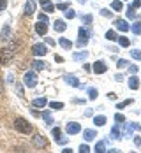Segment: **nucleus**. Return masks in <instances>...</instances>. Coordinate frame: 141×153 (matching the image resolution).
<instances>
[{
    "label": "nucleus",
    "instance_id": "nucleus-18",
    "mask_svg": "<svg viewBox=\"0 0 141 153\" xmlns=\"http://www.w3.org/2000/svg\"><path fill=\"white\" fill-rule=\"evenodd\" d=\"M41 118L46 122V125H53V116H51V111L43 109V111H41Z\"/></svg>",
    "mask_w": 141,
    "mask_h": 153
},
{
    "label": "nucleus",
    "instance_id": "nucleus-32",
    "mask_svg": "<svg viewBox=\"0 0 141 153\" xmlns=\"http://www.w3.org/2000/svg\"><path fill=\"white\" fill-rule=\"evenodd\" d=\"M48 106L53 111H60V109H63V102H48Z\"/></svg>",
    "mask_w": 141,
    "mask_h": 153
},
{
    "label": "nucleus",
    "instance_id": "nucleus-40",
    "mask_svg": "<svg viewBox=\"0 0 141 153\" xmlns=\"http://www.w3.org/2000/svg\"><path fill=\"white\" fill-rule=\"evenodd\" d=\"M115 122L118 123V125H122V123H125V116H124L122 113H116V114H115Z\"/></svg>",
    "mask_w": 141,
    "mask_h": 153
},
{
    "label": "nucleus",
    "instance_id": "nucleus-3",
    "mask_svg": "<svg viewBox=\"0 0 141 153\" xmlns=\"http://www.w3.org/2000/svg\"><path fill=\"white\" fill-rule=\"evenodd\" d=\"M37 83H39V79H37V72H35V71L25 72V76H23V85H25L27 88H35Z\"/></svg>",
    "mask_w": 141,
    "mask_h": 153
},
{
    "label": "nucleus",
    "instance_id": "nucleus-61",
    "mask_svg": "<svg viewBox=\"0 0 141 153\" xmlns=\"http://www.w3.org/2000/svg\"><path fill=\"white\" fill-rule=\"evenodd\" d=\"M122 2H125V0H122ZM127 2H129V0H127Z\"/></svg>",
    "mask_w": 141,
    "mask_h": 153
},
{
    "label": "nucleus",
    "instance_id": "nucleus-13",
    "mask_svg": "<svg viewBox=\"0 0 141 153\" xmlns=\"http://www.w3.org/2000/svg\"><path fill=\"white\" fill-rule=\"evenodd\" d=\"M35 32H37V35L44 37V35L48 33V23H44V21H37V23H35Z\"/></svg>",
    "mask_w": 141,
    "mask_h": 153
},
{
    "label": "nucleus",
    "instance_id": "nucleus-45",
    "mask_svg": "<svg viewBox=\"0 0 141 153\" xmlns=\"http://www.w3.org/2000/svg\"><path fill=\"white\" fill-rule=\"evenodd\" d=\"M39 21H44V23H48V21H49L46 13H39Z\"/></svg>",
    "mask_w": 141,
    "mask_h": 153
},
{
    "label": "nucleus",
    "instance_id": "nucleus-7",
    "mask_svg": "<svg viewBox=\"0 0 141 153\" xmlns=\"http://www.w3.org/2000/svg\"><path fill=\"white\" fill-rule=\"evenodd\" d=\"M92 71H94L95 74H104V72L108 71V65H106L104 60H97V62L92 63Z\"/></svg>",
    "mask_w": 141,
    "mask_h": 153
},
{
    "label": "nucleus",
    "instance_id": "nucleus-49",
    "mask_svg": "<svg viewBox=\"0 0 141 153\" xmlns=\"http://www.w3.org/2000/svg\"><path fill=\"white\" fill-rule=\"evenodd\" d=\"M83 69H85V71H87V72H90V71H92V65H90V63H87V62H85V63H83Z\"/></svg>",
    "mask_w": 141,
    "mask_h": 153
},
{
    "label": "nucleus",
    "instance_id": "nucleus-24",
    "mask_svg": "<svg viewBox=\"0 0 141 153\" xmlns=\"http://www.w3.org/2000/svg\"><path fill=\"white\" fill-rule=\"evenodd\" d=\"M125 14H127V19H136V9H134V5H132V4H131V5H127Z\"/></svg>",
    "mask_w": 141,
    "mask_h": 153
},
{
    "label": "nucleus",
    "instance_id": "nucleus-35",
    "mask_svg": "<svg viewBox=\"0 0 141 153\" xmlns=\"http://www.w3.org/2000/svg\"><path fill=\"white\" fill-rule=\"evenodd\" d=\"M131 30H132V33H134V35H141V21L134 23V25L131 27Z\"/></svg>",
    "mask_w": 141,
    "mask_h": 153
},
{
    "label": "nucleus",
    "instance_id": "nucleus-10",
    "mask_svg": "<svg viewBox=\"0 0 141 153\" xmlns=\"http://www.w3.org/2000/svg\"><path fill=\"white\" fill-rule=\"evenodd\" d=\"M63 81H65L67 85L74 86V88H79V85H81L78 81V76H76V74H63Z\"/></svg>",
    "mask_w": 141,
    "mask_h": 153
},
{
    "label": "nucleus",
    "instance_id": "nucleus-56",
    "mask_svg": "<svg viewBox=\"0 0 141 153\" xmlns=\"http://www.w3.org/2000/svg\"><path fill=\"white\" fill-rule=\"evenodd\" d=\"M71 152H72L71 148H63V150H62V153H71Z\"/></svg>",
    "mask_w": 141,
    "mask_h": 153
},
{
    "label": "nucleus",
    "instance_id": "nucleus-5",
    "mask_svg": "<svg viewBox=\"0 0 141 153\" xmlns=\"http://www.w3.org/2000/svg\"><path fill=\"white\" fill-rule=\"evenodd\" d=\"M32 53H34L35 56H44V55L48 53L46 42H35V44L32 46Z\"/></svg>",
    "mask_w": 141,
    "mask_h": 153
},
{
    "label": "nucleus",
    "instance_id": "nucleus-59",
    "mask_svg": "<svg viewBox=\"0 0 141 153\" xmlns=\"http://www.w3.org/2000/svg\"><path fill=\"white\" fill-rule=\"evenodd\" d=\"M138 128H140V130H141V125H138Z\"/></svg>",
    "mask_w": 141,
    "mask_h": 153
},
{
    "label": "nucleus",
    "instance_id": "nucleus-37",
    "mask_svg": "<svg viewBox=\"0 0 141 153\" xmlns=\"http://www.w3.org/2000/svg\"><path fill=\"white\" fill-rule=\"evenodd\" d=\"M131 56H132L134 60L141 62V49H131Z\"/></svg>",
    "mask_w": 141,
    "mask_h": 153
},
{
    "label": "nucleus",
    "instance_id": "nucleus-36",
    "mask_svg": "<svg viewBox=\"0 0 141 153\" xmlns=\"http://www.w3.org/2000/svg\"><path fill=\"white\" fill-rule=\"evenodd\" d=\"M43 11H44L46 14H49V13H53V11H55V5H53L51 2H48V4H44V5H43Z\"/></svg>",
    "mask_w": 141,
    "mask_h": 153
},
{
    "label": "nucleus",
    "instance_id": "nucleus-22",
    "mask_svg": "<svg viewBox=\"0 0 141 153\" xmlns=\"http://www.w3.org/2000/svg\"><path fill=\"white\" fill-rule=\"evenodd\" d=\"M111 9H113L115 13L124 11V4H122V0H113V2H111Z\"/></svg>",
    "mask_w": 141,
    "mask_h": 153
},
{
    "label": "nucleus",
    "instance_id": "nucleus-44",
    "mask_svg": "<svg viewBox=\"0 0 141 153\" xmlns=\"http://www.w3.org/2000/svg\"><path fill=\"white\" fill-rule=\"evenodd\" d=\"M78 152H81V153H88V152H90V148H88V144H87V143H83V144L79 146Z\"/></svg>",
    "mask_w": 141,
    "mask_h": 153
},
{
    "label": "nucleus",
    "instance_id": "nucleus-42",
    "mask_svg": "<svg viewBox=\"0 0 141 153\" xmlns=\"http://www.w3.org/2000/svg\"><path fill=\"white\" fill-rule=\"evenodd\" d=\"M92 21H94V16H92V14H87V16H83V23H85V25H90Z\"/></svg>",
    "mask_w": 141,
    "mask_h": 153
},
{
    "label": "nucleus",
    "instance_id": "nucleus-55",
    "mask_svg": "<svg viewBox=\"0 0 141 153\" xmlns=\"http://www.w3.org/2000/svg\"><path fill=\"white\" fill-rule=\"evenodd\" d=\"M85 116H92V109H87L85 111Z\"/></svg>",
    "mask_w": 141,
    "mask_h": 153
},
{
    "label": "nucleus",
    "instance_id": "nucleus-12",
    "mask_svg": "<svg viewBox=\"0 0 141 153\" xmlns=\"http://www.w3.org/2000/svg\"><path fill=\"white\" fill-rule=\"evenodd\" d=\"M0 39L5 41V42L11 39V25H9V23H5V25L2 27V30H0Z\"/></svg>",
    "mask_w": 141,
    "mask_h": 153
},
{
    "label": "nucleus",
    "instance_id": "nucleus-39",
    "mask_svg": "<svg viewBox=\"0 0 141 153\" xmlns=\"http://www.w3.org/2000/svg\"><path fill=\"white\" fill-rule=\"evenodd\" d=\"M116 67H118V69H127V67H129V62H127L125 58H120V60L116 62Z\"/></svg>",
    "mask_w": 141,
    "mask_h": 153
},
{
    "label": "nucleus",
    "instance_id": "nucleus-16",
    "mask_svg": "<svg viewBox=\"0 0 141 153\" xmlns=\"http://www.w3.org/2000/svg\"><path fill=\"white\" fill-rule=\"evenodd\" d=\"M48 106V99L46 97H37V99H34L32 100V107H39V109H43V107Z\"/></svg>",
    "mask_w": 141,
    "mask_h": 153
},
{
    "label": "nucleus",
    "instance_id": "nucleus-8",
    "mask_svg": "<svg viewBox=\"0 0 141 153\" xmlns=\"http://www.w3.org/2000/svg\"><path fill=\"white\" fill-rule=\"evenodd\" d=\"M113 23H115V27H116V30L124 32V33H127V32L131 30V25L127 23V19H122V18H118V19H115Z\"/></svg>",
    "mask_w": 141,
    "mask_h": 153
},
{
    "label": "nucleus",
    "instance_id": "nucleus-47",
    "mask_svg": "<svg viewBox=\"0 0 141 153\" xmlns=\"http://www.w3.org/2000/svg\"><path fill=\"white\" fill-rule=\"evenodd\" d=\"M7 9V0H0V13Z\"/></svg>",
    "mask_w": 141,
    "mask_h": 153
},
{
    "label": "nucleus",
    "instance_id": "nucleus-50",
    "mask_svg": "<svg viewBox=\"0 0 141 153\" xmlns=\"http://www.w3.org/2000/svg\"><path fill=\"white\" fill-rule=\"evenodd\" d=\"M67 141H69L67 137H60L58 141H57V143H58V144H62V146H63V144H67Z\"/></svg>",
    "mask_w": 141,
    "mask_h": 153
},
{
    "label": "nucleus",
    "instance_id": "nucleus-9",
    "mask_svg": "<svg viewBox=\"0 0 141 153\" xmlns=\"http://www.w3.org/2000/svg\"><path fill=\"white\" fill-rule=\"evenodd\" d=\"M32 143H34V146H35L37 150H43V148H46V144H48L43 134H35V136H34V139H32Z\"/></svg>",
    "mask_w": 141,
    "mask_h": 153
},
{
    "label": "nucleus",
    "instance_id": "nucleus-54",
    "mask_svg": "<svg viewBox=\"0 0 141 153\" xmlns=\"http://www.w3.org/2000/svg\"><path fill=\"white\" fill-rule=\"evenodd\" d=\"M108 99H110V100H115V99H116V93H108Z\"/></svg>",
    "mask_w": 141,
    "mask_h": 153
},
{
    "label": "nucleus",
    "instance_id": "nucleus-19",
    "mask_svg": "<svg viewBox=\"0 0 141 153\" xmlns=\"http://www.w3.org/2000/svg\"><path fill=\"white\" fill-rule=\"evenodd\" d=\"M106 122H108V118H106L104 114H97V116H94V125L95 127H104Z\"/></svg>",
    "mask_w": 141,
    "mask_h": 153
},
{
    "label": "nucleus",
    "instance_id": "nucleus-30",
    "mask_svg": "<svg viewBox=\"0 0 141 153\" xmlns=\"http://www.w3.org/2000/svg\"><path fill=\"white\" fill-rule=\"evenodd\" d=\"M51 136H53V139H55V143H57L58 139L62 137V128H60V127H55V128L51 130Z\"/></svg>",
    "mask_w": 141,
    "mask_h": 153
},
{
    "label": "nucleus",
    "instance_id": "nucleus-46",
    "mask_svg": "<svg viewBox=\"0 0 141 153\" xmlns=\"http://www.w3.org/2000/svg\"><path fill=\"white\" fill-rule=\"evenodd\" d=\"M44 37H46V35H44ZM44 42H46V46H55V41H53L51 37H46V39H44Z\"/></svg>",
    "mask_w": 141,
    "mask_h": 153
},
{
    "label": "nucleus",
    "instance_id": "nucleus-34",
    "mask_svg": "<svg viewBox=\"0 0 141 153\" xmlns=\"http://www.w3.org/2000/svg\"><path fill=\"white\" fill-rule=\"evenodd\" d=\"M63 13H65V19H72V18H76V11H74L72 7H69V9H65Z\"/></svg>",
    "mask_w": 141,
    "mask_h": 153
},
{
    "label": "nucleus",
    "instance_id": "nucleus-15",
    "mask_svg": "<svg viewBox=\"0 0 141 153\" xmlns=\"http://www.w3.org/2000/svg\"><path fill=\"white\" fill-rule=\"evenodd\" d=\"M35 5H37V0H27L25 4V14L27 16H32L35 13Z\"/></svg>",
    "mask_w": 141,
    "mask_h": 153
},
{
    "label": "nucleus",
    "instance_id": "nucleus-2",
    "mask_svg": "<svg viewBox=\"0 0 141 153\" xmlns=\"http://www.w3.org/2000/svg\"><path fill=\"white\" fill-rule=\"evenodd\" d=\"M14 130L21 132V134H30L32 132V125H30V122L25 120V118H16L14 120Z\"/></svg>",
    "mask_w": 141,
    "mask_h": 153
},
{
    "label": "nucleus",
    "instance_id": "nucleus-41",
    "mask_svg": "<svg viewBox=\"0 0 141 153\" xmlns=\"http://www.w3.org/2000/svg\"><path fill=\"white\" fill-rule=\"evenodd\" d=\"M99 13H101V16H104V18H111L113 16V13H111L110 9H99Z\"/></svg>",
    "mask_w": 141,
    "mask_h": 153
},
{
    "label": "nucleus",
    "instance_id": "nucleus-27",
    "mask_svg": "<svg viewBox=\"0 0 141 153\" xmlns=\"http://www.w3.org/2000/svg\"><path fill=\"white\" fill-rule=\"evenodd\" d=\"M32 67H34V71H43V69L46 67V63L43 60H34L32 62Z\"/></svg>",
    "mask_w": 141,
    "mask_h": 153
},
{
    "label": "nucleus",
    "instance_id": "nucleus-58",
    "mask_svg": "<svg viewBox=\"0 0 141 153\" xmlns=\"http://www.w3.org/2000/svg\"><path fill=\"white\" fill-rule=\"evenodd\" d=\"M78 4H81V5H83V4H87V0H78Z\"/></svg>",
    "mask_w": 141,
    "mask_h": 153
},
{
    "label": "nucleus",
    "instance_id": "nucleus-60",
    "mask_svg": "<svg viewBox=\"0 0 141 153\" xmlns=\"http://www.w3.org/2000/svg\"><path fill=\"white\" fill-rule=\"evenodd\" d=\"M57 2H62V0H57Z\"/></svg>",
    "mask_w": 141,
    "mask_h": 153
},
{
    "label": "nucleus",
    "instance_id": "nucleus-25",
    "mask_svg": "<svg viewBox=\"0 0 141 153\" xmlns=\"http://www.w3.org/2000/svg\"><path fill=\"white\" fill-rule=\"evenodd\" d=\"M58 44H60L63 49H71V48H72V42H71L67 37H60V39H58Z\"/></svg>",
    "mask_w": 141,
    "mask_h": 153
},
{
    "label": "nucleus",
    "instance_id": "nucleus-51",
    "mask_svg": "<svg viewBox=\"0 0 141 153\" xmlns=\"http://www.w3.org/2000/svg\"><path fill=\"white\" fill-rule=\"evenodd\" d=\"M132 5H134V9H140V7H141V0H134V2H132Z\"/></svg>",
    "mask_w": 141,
    "mask_h": 153
},
{
    "label": "nucleus",
    "instance_id": "nucleus-23",
    "mask_svg": "<svg viewBox=\"0 0 141 153\" xmlns=\"http://www.w3.org/2000/svg\"><path fill=\"white\" fill-rule=\"evenodd\" d=\"M111 139H115V141H118V139H122V132H120V128H118V123L111 128Z\"/></svg>",
    "mask_w": 141,
    "mask_h": 153
},
{
    "label": "nucleus",
    "instance_id": "nucleus-1",
    "mask_svg": "<svg viewBox=\"0 0 141 153\" xmlns=\"http://www.w3.org/2000/svg\"><path fill=\"white\" fill-rule=\"evenodd\" d=\"M16 48L14 44H9V46H4L0 49V63L2 65H7V63H11V60L14 58L16 55Z\"/></svg>",
    "mask_w": 141,
    "mask_h": 153
},
{
    "label": "nucleus",
    "instance_id": "nucleus-48",
    "mask_svg": "<svg viewBox=\"0 0 141 153\" xmlns=\"http://www.w3.org/2000/svg\"><path fill=\"white\" fill-rule=\"evenodd\" d=\"M16 90H18V95H19V97H23V95H25V93H23V86H21V85H16Z\"/></svg>",
    "mask_w": 141,
    "mask_h": 153
},
{
    "label": "nucleus",
    "instance_id": "nucleus-21",
    "mask_svg": "<svg viewBox=\"0 0 141 153\" xmlns=\"http://www.w3.org/2000/svg\"><path fill=\"white\" fill-rule=\"evenodd\" d=\"M134 128H138V123H129L125 127V132L122 134V136H125V137H132V132H134Z\"/></svg>",
    "mask_w": 141,
    "mask_h": 153
},
{
    "label": "nucleus",
    "instance_id": "nucleus-57",
    "mask_svg": "<svg viewBox=\"0 0 141 153\" xmlns=\"http://www.w3.org/2000/svg\"><path fill=\"white\" fill-rule=\"evenodd\" d=\"M37 2H39L41 5H44V4H48V2H49V0H37Z\"/></svg>",
    "mask_w": 141,
    "mask_h": 153
},
{
    "label": "nucleus",
    "instance_id": "nucleus-33",
    "mask_svg": "<svg viewBox=\"0 0 141 153\" xmlns=\"http://www.w3.org/2000/svg\"><path fill=\"white\" fill-rule=\"evenodd\" d=\"M69 7H71V5H69V2H58V4H57V5H55V9H57V11H65V9H69Z\"/></svg>",
    "mask_w": 141,
    "mask_h": 153
},
{
    "label": "nucleus",
    "instance_id": "nucleus-52",
    "mask_svg": "<svg viewBox=\"0 0 141 153\" xmlns=\"http://www.w3.org/2000/svg\"><path fill=\"white\" fill-rule=\"evenodd\" d=\"M134 144H136V146H141V137H140V136H136V137H134Z\"/></svg>",
    "mask_w": 141,
    "mask_h": 153
},
{
    "label": "nucleus",
    "instance_id": "nucleus-29",
    "mask_svg": "<svg viewBox=\"0 0 141 153\" xmlns=\"http://www.w3.org/2000/svg\"><path fill=\"white\" fill-rule=\"evenodd\" d=\"M87 93H88V99H90V100H95V99L99 97V92H97V88H94V86H90V88L87 90Z\"/></svg>",
    "mask_w": 141,
    "mask_h": 153
},
{
    "label": "nucleus",
    "instance_id": "nucleus-38",
    "mask_svg": "<svg viewBox=\"0 0 141 153\" xmlns=\"http://www.w3.org/2000/svg\"><path fill=\"white\" fill-rule=\"evenodd\" d=\"M106 39H108V41H116L118 35H116V32L115 30H108L106 32Z\"/></svg>",
    "mask_w": 141,
    "mask_h": 153
},
{
    "label": "nucleus",
    "instance_id": "nucleus-6",
    "mask_svg": "<svg viewBox=\"0 0 141 153\" xmlns=\"http://www.w3.org/2000/svg\"><path fill=\"white\" fill-rule=\"evenodd\" d=\"M65 132H67L69 136H76V134L81 132V125H79L78 122H69L65 125Z\"/></svg>",
    "mask_w": 141,
    "mask_h": 153
},
{
    "label": "nucleus",
    "instance_id": "nucleus-17",
    "mask_svg": "<svg viewBox=\"0 0 141 153\" xmlns=\"http://www.w3.org/2000/svg\"><path fill=\"white\" fill-rule=\"evenodd\" d=\"M127 85H129V88H131V90H138V88H140V77L136 76V74H132V76L129 77Z\"/></svg>",
    "mask_w": 141,
    "mask_h": 153
},
{
    "label": "nucleus",
    "instance_id": "nucleus-20",
    "mask_svg": "<svg viewBox=\"0 0 141 153\" xmlns=\"http://www.w3.org/2000/svg\"><path fill=\"white\" fill-rule=\"evenodd\" d=\"M95 136H97V132H95L94 128H85V132H83V137H85V141H94Z\"/></svg>",
    "mask_w": 141,
    "mask_h": 153
},
{
    "label": "nucleus",
    "instance_id": "nucleus-14",
    "mask_svg": "<svg viewBox=\"0 0 141 153\" xmlns=\"http://www.w3.org/2000/svg\"><path fill=\"white\" fill-rule=\"evenodd\" d=\"M87 58H88V51L87 49H81V51L72 53V60L74 62H87Z\"/></svg>",
    "mask_w": 141,
    "mask_h": 153
},
{
    "label": "nucleus",
    "instance_id": "nucleus-4",
    "mask_svg": "<svg viewBox=\"0 0 141 153\" xmlns=\"http://www.w3.org/2000/svg\"><path fill=\"white\" fill-rule=\"evenodd\" d=\"M88 41H90V33H88V30H85V27H79V30H78V46L85 48L87 44H88Z\"/></svg>",
    "mask_w": 141,
    "mask_h": 153
},
{
    "label": "nucleus",
    "instance_id": "nucleus-31",
    "mask_svg": "<svg viewBox=\"0 0 141 153\" xmlns=\"http://www.w3.org/2000/svg\"><path fill=\"white\" fill-rule=\"evenodd\" d=\"M132 102H134L132 99H127V100H122V102H118V104H116V109H125V107H127V106H131Z\"/></svg>",
    "mask_w": 141,
    "mask_h": 153
},
{
    "label": "nucleus",
    "instance_id": "nucleus-43",
    "mask_svg": "<svg viewBox=\"0 0 141 153\" xmlns=\"http://www.w3.org/2000/svg\"><path fill=\"white\" fill-rule=\"evenodd\" d=\"M127 71H129L131 74H136V72H138V65H134V63H129V67H127Z\"/></svg>",
    "mask_w": 141,
    "mask_h": 153
},
{
    "label": "nucleus",
    "instance_id": "nucleus-53",
    "mask_svg": "<svg viewBox=\"0 0 141 153\" xmlns=\"http://www.w3.org/2000/svg\"><path fill=\"white\" fill-rule=\"evenodd\" d=\"M115 81H118V83H122V81H124V76H122V74H116V76H115Z\"/></svg>",
    "mask_w": 141,
    "mask_h": 153
},
{
    "label": "nucleus",
    "instance_id": "nucleus-28",
    "mask_svg": "<svg viewBox=\"0 0 141 153\" xmlns=\"http://www.w3.org/2000/svg\"><path fill=\"white\" fill-rule=\"evenodd\" d=\"M94 152L95 153H104V152H106V143H104V141H99V143L95 144Z\"/></svg>",
    "mask_w": 141,
    "mask_h": 153
},
{
    "label": "nucleus",
    "instance_id": "nucleus-26",
    "mask_svg": "<svg viewBox=\"0 0 141 153\" xmlns=\"http://www.w3.org/2000/svg\"><path fill=\"white\" fill-rule=\"evenodd\" d=\"M116 41H118V44H120L122 48H129V46H131V39H127L125 35H120Z\"/></svg>",
    "mask_w": 141,
    "mask_h": 153
},
{
    "label": "nucleus",
    "instance_id": "nucleus-11",
    "mask_svg": "<svg viewBox=\"0 0 141 153\" xmlns=\"http://www.w3.org/2000/svg\"><path fill=\"white\" fill-rule=\"evenodd\" d=\"M53 30L58 32V33H63V32L67 30V23H65V19H55V21H53Z\"/></svg>",
    "mask_w": 141,
    "mask_h": 153
}]
</instances>
